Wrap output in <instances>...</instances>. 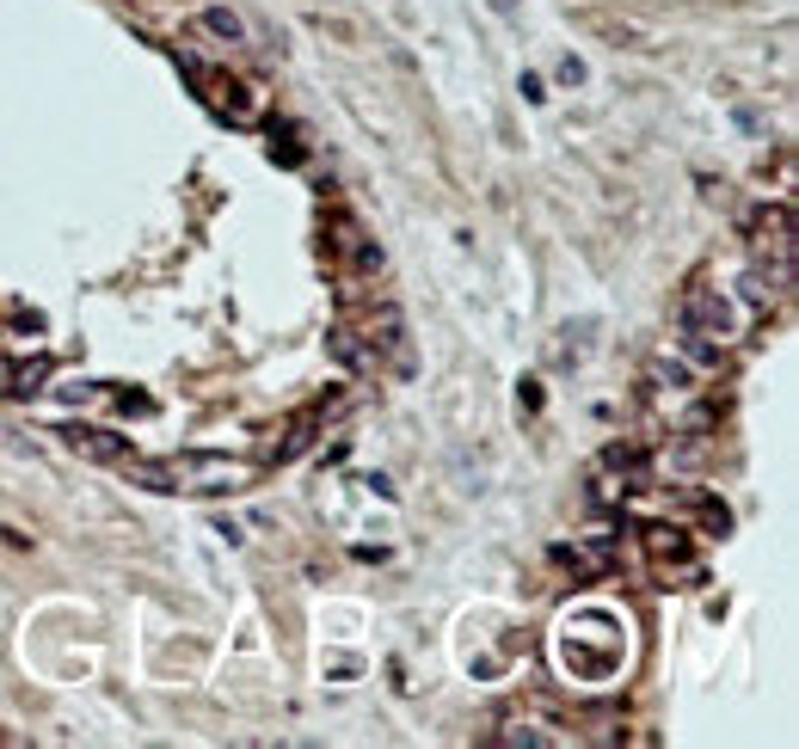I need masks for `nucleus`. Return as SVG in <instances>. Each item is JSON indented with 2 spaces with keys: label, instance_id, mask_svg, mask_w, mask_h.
<instances>
[{
  "label": "nucleus",
  "instance_id": "nucleus-1",
  "mask_svg": "<svg viewBox=\"0 0 799 749\" xmlns=\"http://www.w3.org/2000/svg\"><path fill=\"white\" fill-rule=\"evenodd\" d=\"M124 468L148 492H247L259 480L252 461H240V454H204V449H179L167 461H136L129 454Z\"/></svg>",
  "mask_w": 799,
  "mask_h": 749
},
{
  "label": "nucleus",
  "instance_id": "nucleus-2",
  "mask_svg": "<svg viewBox=\"0 0 799 749\" xmlns=\"http://www.w3.org/2000/svg\"><path fill=\"white\" fill-rule=\"evenodd\" d=\"M732 326H738V313H732V301H726L720 289H689V296H683V332L726 344Z\"/></svg>",
  "mask_w": 799,
  "mask_h": 749
},
{
  "label": "nucleus",
  "instance_id": "nucleus-3",
  "mask_svg": "<svg viewBox=\"0 0 799 749\" xmlns=\"http://www.w3.org/2000/svg\"><path fill=\"white\" fill-rule=\"evenodd\" d=\"M744 240H751V252L763 258V252H775V258H794V204H775V209H756L751 221H744Z\"/></svg>",
  "mask_w": 799,
  "mask_h": 749
},
{
  "label": "nucleus",
  "instance_id": "nucleus-4",
  "mask_svg": "<svg viewBox=\"0 0 799 749\" xmlns=\"http://www.w3.org/2000/svg\"><path fill=\"white\" fill-rule=\"evenodd\" d=\"M62 437H68V449L87 454V461H105V468H124V461H129V437H117V430H99V424H68Z\"/></svg>",
  "mask_w": 799,
  "mask_h": 749
},
{
  "label": "nucleus",
  "instance_id": "nucleus-5",
  "mask_svg": "<svg viewBox=\"0 0 799 749\" xmlns=\"http://www.w3.org/2000/svg\"><path fill=\"white\" fill-rule=\"evenodd\" d=\"M553 560L572 565V578H609V572H615V553H609V546H560Z\"/></svg>",
  "mask_w": 799,
  "mask_h": 749
},
{
  "label": "nucleus",
  "instance_id": "nucleus-6",
  "mask_svg": "<svg viewBox=\"0 0 799 749\" xmlns=\"http://www.w3.org/2000/svg\"><path fill=\"white\" fill-rule=\"evenodd\" d=\"M197 32L204 37H216V44H247V25H240V13H228V7H204V13H197Z\"/></svg>",
  "mask_w": 799,
  "mask_h": 749
},
{
  "label": "nucleus",
  "instance_id": "nucleus-7",
  "mask_svg": "<svg viewBox=\"0 0 799 749\" xmlns=\"http://www.w3.org/2000/svg\"><path fill=\"white\" fill-rule=\"evenodd\" d=\"M646 546H652L659 560H689V534L671 529V522H652V529H646Z\"/></svg>",
  "mask_w": 799,
  "mask_h": 749
},
{
  "label": "nucleus",
  "instance_id": "nucleus-8",
  "mask_svg": "<svg viewBox=\"0 0 799 749\" xmlns=\"http://www.w3.org/2000/svg\"><path fill=\"white\" fill-rule=\"evenodd\" d=\"M652 381H659L664 393H689V381H695V369L683 357H652Z\"/></svg>",
  "mask_w": 799,
  "mask_h": 749
},
{
  "label": "nucleus",
  "instance_id": "nucleus-9",
  "mask_svg": "<svg viewBox=\"0 0 799 749\" xmlns=\"http://www.w3.org/2000/svg\"><path fill=\"white\" fill-rule=\"evenodd\" d=\"M492 744H560V737L541 725H504V731H492Z\"/></svg>",
  "mask_w": 799,
  "mask_h": 749
},
{
  "label": "nucleus",
  "instance_id": "nucleus-10",
  "mask_svg": "<svg viewBox=\"0 0 799 749\" xmlns=\"http://www.w3.org/2000/svg\"><path fill=\"white\" fill-rule=\"evenodd\" d=\"M44 374H49V362H25V369H13V388L7 393H37L44 388Z\"/></svg>",
  "mask_w": 799,
  "mask_h": 749
},
{
  "label": "nucleus",
  "instance_id": "nucleus-11",
  "mask_svg": "<svg viewBox=\"0 0 799 749\" xmlns=\"http://www.w3.org/2000/svg\"><path fill=\"white\" fill-rule=\"evenodd\" d=\"M560 80H566V87H579V80H584V62H579V56H566V62H560Z\"/></svg>",
  "mask_w": 799,
  "mask_h": 749
},
{
  "label": "nucleus",
  "instance_id": "nucleus-12",
  "mask_svg": "<svg viewBox=\"0 0 799 749\" xmlns=\"http://www.w3.org/2000/svg\"><path fill=\"white\" fill-rule=\"evenodd\" d=\"M492 7H499V13H511V7H517V0H492Z\"/></svg>",
  "mask_w": 799,
  "mask_h": 749
}]
</instances>
